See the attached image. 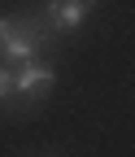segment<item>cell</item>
Masks as SVG:
<instances>
[{
	"mask_svg": "<svg viewBox=\"0 0 135 157\" xmlns=\"http://www.w3.org/2000/svg\"><path fill=\"white\" fill-rule=\"evenodd\" d=\"M61 48L57 35L39 9H17L0 17V66H22V61H52Z\"/></svg>",
	"mask_w": 135,
	"mask_h": 157,
	"instance_id": "cell-1",
	"label": "cell"
},
{
	"mask_svg": "<svg viewBox=\"0 0 135 157\" xmlns=\"http://www.w3.org/2000/svg\"><path fill=\"white\" fill-rule=\"evenodd\" d=\"M39 13H44V22H48L57 35H74V31L87 26L92 5H87V0H44Z\"/></svg>",
	"mask_w": 135,
	"mask_h": 157,
	"instance_id": "cell-3",
	"label": "cell"
},
{
	"mask_svg": "<svg viewBox=\"0 0 135 157\" xmlns=\"http://www.w3.org/2000/svg\"><path fill=\"white\" fill-rule=\"evenodd\" d=\"M87 5H96V0H87Z\"/></svg>",
	"mask_w": 135,
	"mask_h": 157,
	"instance_id": "cell-5",
	"label": "cell"
},
{
	"mask_svg": "<svg viewBox=\"0 0 135 157\" xmlns=\"http://www.w3.org/2000/svg\"><path fill=\"white\" fill-rule=\"evenodd\" d=\"M0 109L17 118V96H13V70L0 66Z\"/></svg>",
	"mask_w": 135,
	"mask_h": 157,
	"instance_id": "cell-4",
	"label": "cell"
},
{
	"mask_svg": "<svg viewBox=\"0 0 135 157\" xmlns=\"http://www.w3.org/2000/svg\"><path fill=\"white\" fill-rule=\"evenodd\" d=\"M57 87V66L52 61H22L13 66V96H17V113L39 109Z\"/></svg>",
	"mask_w": 135,
	"mask_h": 157,
	"instance_id": "cell-2",
	"label": "cell"
}]
</instances>
